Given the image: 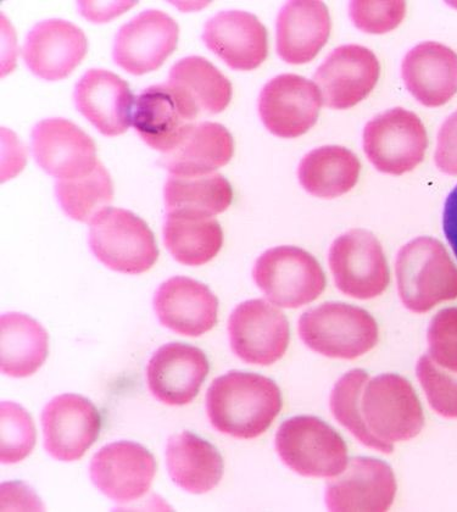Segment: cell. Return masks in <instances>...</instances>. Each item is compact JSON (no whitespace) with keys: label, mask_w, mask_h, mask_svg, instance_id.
<instances>
[{"label":"cell","mask_w":457,"mask_h":512,"mask_svg":"<svg viewBox=\"0 0 457 512\" xmlns=\"http://www.w3.org/2000/svg\"><path fill=\"white\" fill-rule=\"evenodd\" d=\"M283 399L271 378L230 371L216 378L206 395V411L217 431L238 439H254L280 415Z\"/></svg>","instance_id":"obj_1"},{"label":"cell","mask_w":457,"mask_h":512,"mask_svg":"<svg viewBox=\"0 0 457 512\" xmlns=\"http://www.w3.org/2000/svg\"><path fill=\"white\" fill-rule=\"evenodd\" d=\"M398 291L406 309L425 314L434 306L457 299V267L436 238L419 237L399 250Z\"/></svg>","instance_id":"obj_2"},{"label":"cell","mask_w":457,"mask_h":512,"mask_svg":"<svg viewBox=\"0 0 457 512\" xmlns=\"http://www.w3.org/2000/svg\"><path fill=\"white\" fill-rule=\"evenodd\" d=\"M298 328L306 347L331 359H358L380 339L375 317L347 303L328 302L305 311Z\"/></svg>","instance_id":"obj_3"},{"label":"cell","mask_w":457,"mask_h":512,"mask_svg":"<svg viewBox=\"0 0 457 512\" xmlns=\"http://www.w3.org/2000/svg\"><path fill=\"white\" fill-rule=\"evenodd\" d=\"M89 246L99 261L122 274H144L159 258L158 244L147 222L125 209L108 208L94 219Z\"/></svg>","instance_id":"obj_4"},{"label":"cell","mask_w":457,"mask_h":512,"mask_svg":"<svg viewBox=\"0 0 457 512\" xmlns=\"http://www.w3.org/2000/svg\"><path fill=\"white\" fill-rule=\"evenodd\" d=\"M276 450L289 469L304 477L334 478L349 464L341 434L314 416L283 422L276 434Z\"/></svg>","instance_id":"obj_5"},{"label":"cell","mask_w":457,"mask_h":512,"mask_svg":"<svg viewBox=\"0 0 457 512\" xmlns=\"http://www.w3.org/2000/svg\"><path fill=\"white\" fill-rule=\"evenodd\" d=\"M253 277L267 300L284 309H299L315 302L327 285L315 256L293 246L266 250L256 260Z\"/></svg>","instance_id":"obj_6"},{"label":"cell","mask_w":457,"mask_h":512,"mask_svg":"<svg viewBox=\"0 0 457 512\" xmlns=\"http://www.w3.org/2000/svg\"><path fill=\"white\" fill-rule=\"evenodd\" d=\"M361 411L373 436L389 444L411 441L425 426L414 387L397 374H383L366 383Z\"/></svg>","instance_id":"obj_7"},{"label":"cell","mask_w":457,"mask_h":512,"mask_svg":"<svg viewBox=\"0 0 457 512\" xmlns=\"http://www.w3.org/2000/svg\"><path fill=\"white\" fill-rule=\"evenodd\" d=\"M367 159L383 174L401 176L419 166L428 148L425 125L412 111L394 108L375 116L364 130Z\"/></svg>","instance_id":"obj_8"},{"label":"cell","mask_w":457,"mask_h":512,"mask_svg":"<svg viewBox=\"0 0 457 512\" xmlns=\"http://www.w3.org/2000/svg\"><path fill=\"white\" fill-rule=\"evenodd\" d=\"M328 260L334 282L345 296L370 300L387 291L388 261L381 242L370 231L355 228L338 237Z\"/></svg>","instance_id":"obj_9"},{"label":"cell","mask_w":457,"mask_h":512,"mask_svg":"<svg viewBox=\"0 0 457 512\" xmlns=\"http://www.w3.org/2000/svg\"><path fill=\"white\" fill-rule=\"evenodd\" d=\"M233 353L244 363L270 366L281 360L291 342L286 315L264 299L239 304L228 321Z\"/></svg>","instance_id":"obj_10"},{"label":"cell","mask_w":457,"mask_h":512,"mask_svg":"<svg viewBox=\"0 0 457 512\" xmlns=\"http://www.w3.org/2000/svg\"><path fill=\"white\" fill-rule=\"evenodd\" d=\"M199 114L169 82L150 86L136 98L133 127L150 148L166 154L180 146Z\"/></svg>","instance_id":"obj_11"},{"label":"cell","mask_w":457,"mask_h":512,"mask_svg":"<svg viewBox=\"0 0 457 512\" xmlns=\"http://www.w3.org/2000/svg\"><path fill=\"white\" fill-rule=\"evenodd\" d=\"M323 99L315 82L284 74L267 82L259 97V114L272 135L293 139L308 133L319 120Z\"/></svg>","instance_id":"obj_12"},{"label":"cell","mask_w":457,"mask_h":512,"mask_svg":"<svg viewBox=\"0 0 457 512\" xmlns=\"http://www.w3.org/2000/svg\"><path fill=\"white\" fill-rule=\"evenodd\" d=\"M380 75V61L371 49L348 44L328 55L314 80L328 108L347 110L370 96Z\"/></svg>","instance_id":"obj_13"},{"label":"cell","mask_w":457,"mask_h":512,"mask_svg":"<svg viewBox=\"0 0 457 512\" xmlns=\"http://www.w3.org/2000/svg\"><path fill=\"white\" fill-rule=\"evenodd\" d=\"M180 27L164 11L150 9L133 18L117 32L114 60L132 75L158 70L175 52Z\"/></svg>","instance_id":"obj_14"},{"label":"cell","mask_w":457,"mask_h":512,"mask_svg":"<svg viewBox=\"0 0 457 512\" xmlns=\"http://www.w3.org/2000/svg\"><path fill=\"white\" fill-rule=\"evenodd\" d=\"M44 447L54 459L71 463L97 442L102 417L91 400L63 394L50 402L42 415Z\"/></svg>","instance_id":"obj_15"},{"label":"cell","mask_w":457,"mask_h":512,"mask_svg":"<svg viewBox=\"0 0 457 512\" xmlns=\"http://www.w3.org/2000/svg\"><path fill=\"white\" fill-rule=\"evenodd\" d=\"M156 469L158 464L147 448L121 441L105 445L93 456L91 478L100 492L125 504L149 492Z\"/></svg>","instance_id":"obj_16"},{"label":"cell","mask_w":457,"mask_h":512,"mask_svg":"<svg viewBox=\"0 0 457 512\" xmlns=\"http://www.w3.org/2000/svg\"><path fill=\"white\" fill-rule=\"evenodd\" d=\"M32 149L37 164L58 181L91 174L99 164L92 137L66 119L39 122L33 128Z\"/></svg>","instance_id":"obj_17"},{"label":"cell","mask_w":457,"mask_h":512,"mask_svg":"<svg viewBox=\"0 0 457 512\" xmlns=\"http://www.w3.org/2000/svg\"><path fill=\"white\" fill-rule=\"evenodd\" d=\"M397 491L392 467L380 459L359 456L328 482L326 504L334 512H384L392 508Z\"/></svg>","instance_id":"obj_18"},{"label":"cell","mask_w":457,"mask_h":512,"mask_svg":"<svg viewBox=\"0 0 457 512\" xmlns=\"http://www.w3.org/2000/svg\"><path fill=\"white\" fill-rule=\"evenodd\" d=\"M209 370L203 350L185 343L165 344L149 361L148 387L161 403L187 405L197 397Z\"/></svg>","instance_id":"obj_19"},{"label":"cell","mask_w":457,"mask_h":512,"mask_svg":"<svg viewBox=\"0 0 457 512\" xmlns=\"http://www.w3.org/2000/svg\"><path fill=\"white\" fill-rule=\"evenodd\" d=\"M88 40L70 21L39 22L27 35L24 59L33 74L47 81L64 80L85 59Z\"/></svg>","instance_id":"obj_20"},{"label":"cell","mask_w":457,"mask_h":512,"mask_svg":"<svg viewBox=\"0 0 457 512\" xmlns=\"http://www.w3.org/2000/svg\"><path fill=\"white\" fill-rule=\"evenodd\" d=\"M154 309L161 325L186 337L213 330L219 317V299L204 283L176 276L155 293Z\"/></svg>","instance_id":"obj_21"},{"label":"cell","mask_w":457,"mask_h":512,"mask_svg":"<svg viewBox=\"0 0 457 512\" xmlns=\"http://www.w3.org/2000/svg\"><path fill=\"white\" fill-rule=\"evenodd\" d=\"M203 41L233 70L258 69L269 54L266 27L247 11L230 10L206 22Z\"/></svg>","instance_id":"obj_22"},{"label":"cell","mask_w":457,"mask_h":512,"mask_svg":"<svg viewBox=\"0 0 457 512\" xmlns=\"http://www.w3.org/2000/svg\"><path fill=\"white\" fill-rule=\"evenodd\" d=\"M75 103L100 133L114 137L130 128L136 98L128 83L114 72L92 69L78 81Z\"/></svg>","instance_id":"obj_23"},{"label":"cell","mask_w":457,"mask_h":512,"mask_svg":"<svg viewBox=\"0 0 457 512\" xmlns=\"http://www.w3.org/2000/svg\"><path fill=\"white\" fill-rule=\"evenodd\" d=\"M406 88L426 107L448 103L457 92V55L436 42L412 48L401 65Z\"/></svg>","instance_id":"obj_24"},{"label":"cell","mask_w":457,"mask_h":512,"mask_svg":"<svg viewBox=\"0 0 457 512\" xmlns=\"http://www.w3.org/2000/svg\"><path fill=\"white\" fill-rule=\"evenodd\" d=\"M331 30L326 4L289 2L277 18V53L288 64H308L326 46Z\"/></svg>","instance_id":"obj_25"},{"label":"cell","mask_w":457,"mask_h":512,"mask_svg":"<svg viewBox=\"0 0 457 512\" xmlns=\"http://www.w3.org/2000/svg\"><path fill=\"white\" fill-rule=\"evenodd\" d=\"M234 139L224 125L199 122L180 146L160 158V165L175 176H204L230 163Z\"/></svg>","instance_id":"obj_26"},{"label":"cell","mask_w":457,"mask_h":512,"mask_svg":"<svg viewBox=\"0 0 457 512\" xmlns=\"http://www.w3.org/2000/svg\"><path fill=\"white\" fill-rule=\"evenodd\" d=\"M166 465L172 481L192 494H204L224 476V459L213 444L185 431L169 439Z\"/></svg>","instance_id":"obj_27"},{"label":"cell","mask_w":457,"mask_h":512,"mask_svg":"<svg viewBox=\"0 0 457 512\" xmlns=\"http://www.w3.org/2000/svg\"><path fill=\"white\" fill-rule=\"evenodd\" d=\"M48 333L32 317L9 313L0 320V366L4 375L24 378L36 374L47 360Z\"/></svg>","instance_id":"obj_28"},{"label":"cell","mask_w":457,"mask_h":512,"mask_svg":"<svg viewBox=\"0 0 457 512\" xmlns=\"http://www.w3.org/2000/svg\"><path fill=\"white\" fill-rule=\"evenodd\" d=\"M361 172L358 157L348 148L323 146L311 150L300 161V185L311 196L334 199L344 196L356 186Z\"/></svg>","instance_id":"obj_29"},{"label":"cell","mask_w":457,"mask_h":512,"mask_svg":"<svg viewBox=\"0 0 457 512\" xmlns=\"http://www.w3.org/2000/svg\"><path fill=\"white\" fill-rule=\"evenodd\" d=\"M164 241L178 263L202 266L220 253L224 231L214 217L167 213Z\"/></svg>","instance_id":"obj_30"},{"label":"cell","mask_w":457,"mask_h":512,"mask_svg":"<svg viewBox=\"0 0 457 512\" xmlns=\"http://www.w3.org/2000/svg\"><path fill=\"white\" fill-rule=\"evenodd\" d=\"M170 85L180 91L198 114L215 115L224 111L232 99L230 80L202 57H187L172 66Z\"/></svg>","instance_id":"obj_31"},{"label":"cell","mask_w":457,"mask_h":512,"mask_svg":"<svg viewBox=\"0 0 457 512\" xmlns=\"http://www.w3.org/2000/svg\"><path fill=\"white\" fill-rule=\"evenodd\" d=\"M164 197L167 213L214 217L230 208L233 189L221 174L193 177L170 175Z\"/></svg>","instance_id":"obj_32"},{"label":"cell","mask_w":457,"mask_h":512,"mask_svg":"<svg viewBox=\"0 0 457 512\" xmlns=\"http://www.w3.org/2000/svg\"><path fill=\"white\" fill-rule=\"evenodd\" d=\"M55 193L66 215L76 221L92 224L113 202L114 185L108 170L99 161L91 174L58 181Z\"/></svg>","instance_id":"obj_33"},{"label":"cell","mask_w":457,"mask_h":512,"mask_svg":"<svg viewBox=\"0 0 457 512\" xmlns=\"http://www.w3.org/2000/svg\"><path fill=\"white\" fill-rule=\"evenodd\" d=\"M370 376L365 370L355 369L339 378L331 394V411L339 424L367 448L384 454H392L394 445L373 436L361 411V397Z\"/></svg>","instance_id":"obj_34"},{"label":"cell","mask_w":457,"mask_h":512,"mask_svg":"<svg viewBox=\"0 0 457 512\" xmlns=\"http://www.w3.org/2000/svg\"><path fill=\"white\" fill-rule=\"evenodd\" d=\"M3 464H16L29 456L36 445V427L32 417L15 403L2 404Z\"/></svg>","instance_id":"obj_35"},{"label":"cell","mask_w":457,"mask_h":512,"mask_svg":"<svg viewBox=\"0 0 457 512\" xmlns=\"http://www.w3.org/2000/svg\"><path fill=\"white\" fill-rule=\"evenodd\" d=\"M416 375L432 409L447 419H457V372L445 370L423 355Z\"/></svg>","instance_id":"obj_36"},{"label":"cell","mask_w":457,"mask_h":512,"mask_svg":"<svg viewBox=\"0 0 457 512\" xmlns=\"http://www.w3.org/2000/svg\"><path fill=\"white\" fill-rule=\"evenodd\" d=\"M429 358L443 369L457 372V308L440 310L427 333Z\"/></svg>","instance_id":"obj_37"},{"label":"cell","mask_w":457,"mask_h":512,"mask_svg":"<svg viewBox=\"0 0 457 512\" xmlns=\"http://www.w3.org/2000/svg\"><path fill=\"white\" fill-rule=\"evenodd\" d=\"M406 15L405 2H353L350 16L359 30L384 35L397 29Z\"/></svg>","instance_id":"obj_38"},{"label":"cell","mask_w":457,"mask_h":512,"mask_svg":"<svg viewBox=\"0 0 457 512\" xmlns=\"http://www.w3.org/2000/svg\"><path fill=\"white\" fill-rule=\"evenodd\" d=\"M436 164L445 174L457 176V111L440 128Z\"/></svg>","instance_id":"obj_39"},{"label":"cell","mask_w":457,"mask_h":512,"mask_svg":"<svg viewBox=\"0 0 457 512\" xmlns=\"http://www.w3.org/2000/svg\"><path fill=\"white\" fill-rule=\"evenodd\" d=\"M443 231L457 258V186L450 192L444 205Z\"/></svg>","instance_id":"obj_40"}]
</instances>
